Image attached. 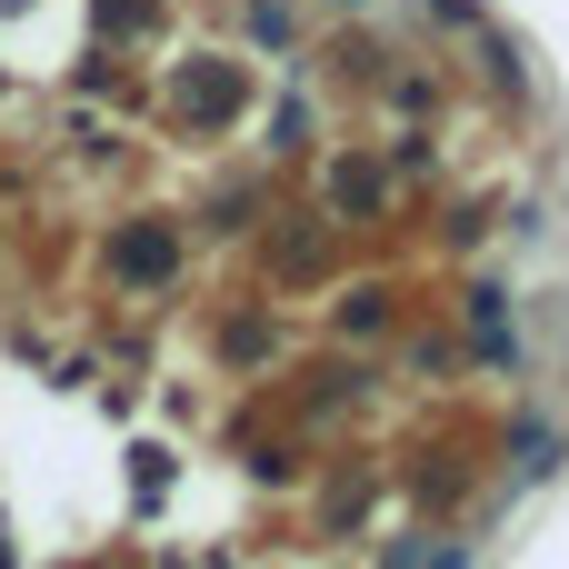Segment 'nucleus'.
<instances>
[{"label":"nucleus","mask_w":569,"mask_h":569,"mask_svg":"<svg viewBox=\"0 0 569 569\" xmlns=\"http://www.w3.org/2000/svg\"><path fill=\"white\" fill-rule=\"evenodd\" d=\"M120 270H130V280H160V270H170V230H130V240H120Z\"/></svg>","instance_id":"1"},{"label":"nucleus","mask_w":569,"mask_h":569,"mask_svg":"<svg viewBox=\"0 0 569 569\" xmlns=\"http://www.w3.org/2000/svg\"><path fill=\"white\" fill-rule=\"evenodd\" d=\"M560 470V440L550 430H520V480H550Z\"/></svg>","instance_id":"2"}]
</instances>
